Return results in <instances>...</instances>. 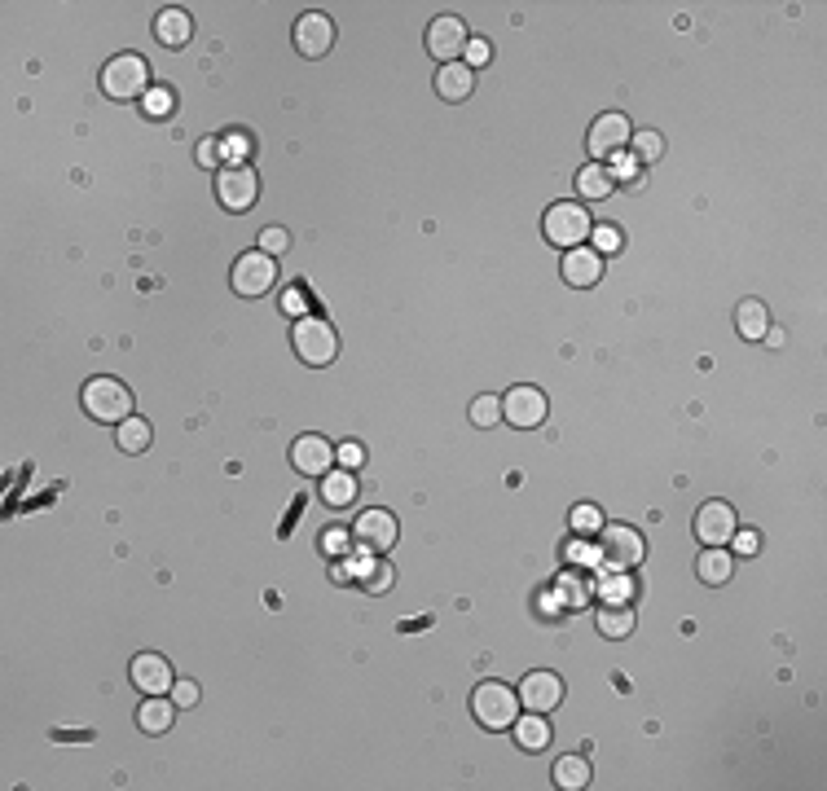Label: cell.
Wrapping results in <instances>:
<instances>
[{
  "instance_id": "1",
  "label": "cell",
  "mask_w": 827,
  "mask_h": 791,
  "mask_svg": "<svg viewBox=\"0 0 827 791\" xmlns=\"http://www.w3.org/2000/svg\"><path fill=\"white\" fill-rule=\"evenodd\" d=\"M150 88V62L141 53H115L102 66V93L110 102H141Z\"/></svg>"
},
{
  "instance_id": "2",
  "label": "cell",
  "mask_w": 827,
  "mask_h": 791,
  "mask_svg": "<svg viewBox=\"0 0 827 791\" xmlns=\"http://www.w3.org/2000/svg\"><path fill=\"white\" fill-rule=\"evenodd\" d=\"M84 414L93 418V422H124L132 418V392H128V383H119V378H110V374H97V378H88L84 383Z\"/></svg>"
},
{
  "instance_id": "3",
  "label": "cell",
  "mask_w": 827,
  "mask_h": 791,
  "mask_svg": "<svg viewBox=\"0 0 827 791\" xmlns=\"http://www.w3.org/2000/svg\"><path fill=\"white\" fill-rule=\"evenodd\" d=\"M471 717L484 730H511L515 717H520V695L506 682H480L476 695H471Z\"/></svg>"
},
{
  "instance_id": "4",
  "label": "cell",
  "mask_w": 827,
  "mask_h": 791,
  "mask_svg": "<svg viewBox=\"0 0 827 791\" xmlns=\"http://www.w3.org/2000/svg\"><path fill=\"white\" fill-rule=\"evenodd\" d=\"M291 348L304 365H330L339 356V330L326 317H300L291 326Z\"/></svg>"
},
{
  "instance_id": "5",
  "label": "cell",
  "mask_w": 827,
  "mask_h": 791,
  "mask_svg": "<svg viewBox=\"0 0 827 791\" xmlns=\"http://www.w3.org/2000/svg\"><path fill=\"white\" fill-rule=\"evenodd\" d=\"M542 229H546V242H550V247L572 251V247H586V242H590L594 220H590V211L581 207V203H555V207L546 211Z\"/></svg>"
},
{
  "instance_id": "6",
  "label": "cell",
  "mask_w": 827,
  "mask_h": 791,
  "mask_svg": "<svg viewBox=\"0 0 827 791\" xmlns=\"http://www.w3.org/2000/svg\"><path fill=\"white\" fill-rule=\"evenodd\" d=\"M273 282H278V260L264 255V251H242L234 260V273H229V286H234L238 295H247V299L269 295Z\"/></svg>"
},
{
  "instance_id": "7",
  "label": "cell",
  "mask_w": 827,
  "mask_h": 791,
  "mask_svg": "<svg viewBox=\"0 0 827 791\" xmlns=\"http://www.w3.org/2000/svg\"><path fill=\"white\" fill-rule=\"evenodd\" d=\"M550 414V400L542 387H533V383H520V387H511V392L502 396V418L511 422L515 431H533V427H542Z\"/></svg>"
},
{
  "instance_id": "8",
  "label": "cell",
  "mask_w": 827,
  "mask_h": 791,
  "mask_svg": "<svg viewBox=\"0 0 827 791\" xmlns=\"http://www.w3.org/2000/svg\"><path fill=\"white\" fill-rule=\"evenodd\" d=\"M735 528H740V519H735L731 501H718V497L704 501L696 510V519H691V532H696L700 545H731Z\"/></svg>"
},
{
  "instance_id": "9",
  "label": "cell",
  "mask_w": 827,
  "mask_h": 791,
  "mask_svg": "<svg viewBox=\"0 0 827 791\" xmlns=\"http://www.w3.org/2000/svg\"><path fill=\"white\" fill-rule=\"evenodd\" d=\"M467 22L454 18V14H440L432 18V27H427V53L440 62V66H449V62H462V53H467Z\"/></svg>"
},
{
  "instance_id": "10",
  "label": "cell",
  "mask_w": 827,
  "mask_h": 791,
  "mask_svg": "<svg viewBox=\"0 0 827 791\" xmlns=\"http://www.w3.org/2000/svg\"><path fill=\"white\" fill-rule=\"evenodd\" d=\"M599 545H603V554H608V563L621 567V572H634V567L647 559V541L638 537L634 528H625V523H603Z\"/></svg>"
},
{
  "instance_id": "11",
  "label": "cell",
  "mask_w": 827,
  "mask_h": 791,
  "mask_svg": "<svg viewBox=\"0 0 827 791\" xmlns=\"http://www.w3.org/2000/svg\"><path fill=\"white\" fill-rule=\"evenodd\" d=\"M216 198L225 211H251L260 198V176L251 167H220L216 176Z\"/></svg>"
},
{
  "instance_id": "12",
  "label": "cell",
  "mask_w": 827,
  "mask_h": 791,
  "mask_svg": "<svg viewBox=\"0 0 827 791\" xmlns=\"http://www.w3.org/2000/svg\"><path fill=\"white\" fill-rule=\"evenodd\" d=\"M630 137H634L630 115H621V110H608V115H599V119L590 124L586 146H590L594 159H612V154H621L625 146H630Z\"/></svg>"
},
{
  "instance_id": "13",
  "label": "cell",
  "mask_w": 827,
  "mask_h": 791,
  "mask_svg": "<svg viewBox=\"0 0 827 791\" xmlns=\"http://www.w3.org/2000/svg\"><path fill=\"white\" fill-rule=\"evenodd\" d=\"M291 466L308 479H322V475L335 471V444H330L326 436H317V431H308V436H300L291 444Z\"/></svg>"
},
{
  "instance_id": "14",
  "label": "cell",
  "mask_w": 827,
  "mask_h": 791,
  "mask_svg": "<svg viewBox=\"0 0 827 791\" xmlns=\"http://www.w3.org/2000/svg\"><path fill=\"white\" fill-rule=\"evenodd\" d=\"M128 677H132V686H137L141 695H168L172 682H176L172 664L163 660L159 651H141V655H132Z\"/></svg>"
},
{
  "instance_id": "15",
  "label": "cell",
  "mask_w": 827,
  "mask_h": 791,
  "mask_svg": "<svg viewBox=\"0 0 827 791\" xmlns=\"http://www.w3.org/2000/svg\"><path fill=\"white\" fill-rule=\"evenodd\" d=\"M352 537L361 541V550L388 554L396 545V537H401V523H396L392 510H366V515L357 519V528H352Z\"/></svg>"
},
{
  "instance_id": "16",
  "label": "cell",
  "mask_w": 827,
  "mask_h": 791,
  "mask_svg": "<svg viewBox=\"0 0 827 791\" xmlns=\"http://www.w3.org/2000/svg\"><path fill=\"white\" fill-rule=\"evenodd\" d=\"M520 704L528 712H555L564 704V682L555 673H546V668H537V673H528L520 682Z\"/></svg>"
},
{
  "instance_id": "17",
  "label": "cell",
  "mask_w": 827,
  "mask_h": 791,
  "mask_svg": "<svg viewBox=\"0 0 827 791\" xmlns=\"http://www.w3.org/2000/svg\"><path fill=\"white\" fill-rule=\"evenodd\" d=\"M559 273H564L568 286H577V291H590V286H599L603 277V255L594 247H572L564 251V264H559Z\"/></svg>"
},
{
  "instance_id": "18",
  "label": "cell",
  "mask_w": 827,
  "mask_h": 791,
  "mask_svg": "<svg viewBox=\"0 0 827 791\" xmlns=\"http://www.w3.org/2000/svg\"><path fill=\"white\" fill-rule=\"evenodd\" d=\"M330 44H335V22L326 14H304L295 22V49H300L304 58H326Z\"/></svg>"
},
{
  "instance_id": "19",
  "label": "cell",
  "mask_w": 827,
  "mask_h": 791,
  "mask_svg": "<svg viewBox=\"0 0 827 791\" xmlns=\"http://www.w3.org/2000/svg\"><path fill=\"white\" fill-rule=\"evenodd\" d=\"M154 36H159L163 49H185V44H190V36H194L190 9H181V5L159 9V18H154Z\"/></svg>"
},
{
  "instance_id": "20",
  "label": "cell",
  "mask_w": 827,
  "mask_h": 791,
  "mask_svg": "<svg viewBox=\"0 0 827 791\" xmlns=\"http://www.w3.org/2000/svg\"><path fill=\"white\" fill-rule=\"evenodd\" d=\"M436 93L445 97V102H467L471 93H476V71H471L467 62H449L436 71Z\"/></svg>"
},
{
  "instance_id": "21",
  "label": "cell",
  "mask_w": 827,
  "mask_h": 791,
  "mask_svg": "<svg viewBox=\"0 0 827 791\" xmlns=\"http://www.w3.org/2000/svg\"><path fill=\"white\" fill-rule=\"evenodd\" d=\"M361 497V484H357V471H330V475H322V501L330 510H348L352 501Z\"/></svg>"
},
{
  "instance_id": "22",
  "label": "cell",
  "mask_w": 827,
  "mask_h": 791,
  "mask_svg": "<svg viewBox=\"0 0 827 791\" xmlns=\"http://www.w3.org/2000/svg\"><path fill=\"white\" fill-rule=\"evenodd\" d=\"M735 330H740L748 343H762L770 330V308L762 299H740V304H735Z\"/></svg>"
},
{
  "instance_id": "23",
  "label": "cell",
  "mask_w": 827,
  "mask_h": 791,
  "mask_svg": "<svg viewBox=\"0 0 827 791\" xmlns=\"http://www.w3.org/2000/svg\"><path fill=\"white\" fill-rule=\"evenodd\" d=\"M515 748H524V752H542L550 748V721H546V712H524V717H515Z\"/></svg>"
},
{
  "instance_id": "24",
  "label": "cell",
  "mask_w": 827,
  "mask_h": 791,
  "mask_svg": "<svg viewBox=\"0 0 827 791\" xmlns=\"http://www.w3.org/2000/svg\"><path fill=\"white\" fill-rule=\"evenodd\" d=\"M731 572H735V559H731V550L726 545H704V554L696 559V576L704 585H726L731 581Z\"/></svg>"
},
{
  "instance_id": "25",
  "label": "cell",
  "mask_w": 827,
  "mask_h": 791,
  "mask_svg": "<svg viewBox=\"0 0 827 791\" xmlns=\"http://www.w3.org/2000/svg\"><path fill=\"white\" fill-rule=\"evenodd\" d=\"M172 717H176L172 695H146V704L137 708V726L146 730V734H168V730H172Z\"/></svg>"
},
{
  "instance_id": "26",
  "label": "cell",
  "mask_w": 827,
  "mask_h": 791,
  "mask_svg": "<svg viewBox=\"0 0 827 791\" xmlns=\"http://www.w3.org/2000/svg\"><path fill=\"white\" fill-rule=\"evenodd\" d=\"M594 625H599L603 638H612V642H621V638H630L634 625H638V616H634V607L630 603H608L594 616Z\"/></svg>"
},
{
  "instance_id": "27",
  "label": "cell",
  "mask_w": 827,
  "mask_h": 791,
  "mask_svg": "<svg viewBox=\"0 0 827 791\" xmlns=\"http://www.w3.org/2000/svg\"><path fill=\"white\" fill-rule=\"evenodd\" d=\"M590 778H594V770H590V761L586 756H559L555 761V770H550V783L555 787H564V791H581V787H590Z\"/></svg>"
},
{
  "instance_id": "28",
  "label": "cell",
  "mask_w": 827,
  "mask_h": 791,
  "mask_svg": "<svg viewBox=\"0 0 827 791\" xmlns=\"http://www.w3.org/2000/svg\"><path fill=\"white\" fill-rule=\"evenodd\" d=\"M150 440H154L150 422H146V418H137V414L124 418V422H119V431H115V444H119L124 453H146V449H150Z\"/></svg>"
},
{
  "instance_id": "29",
  "label": "cell",
  "mask_w": 827,
  "mask_h": 791,
  "mask_svg": "<svg viewBox=\"0 0 827 791\" xmlns=\"http://www.w3.org/2000/svg\"><path fill=\"white\" fill-rule=\"evenodd\" d=\"M577 189L590 198V203H599V198H608L612 189H616V181H612V172H608L603 163H586V167L577 172Z\"/></svg>"
},
{
  "instance_id": "30",
  "label": "cell",
  "mask_w": 827,
  "mask_h": 791,
  "mask_svg": "<svg viewBox=\"0 0 827 791\" xmlns=\"http://www.w3.org/2000/svg\"><path fill=\"white\" fill-rule=\"evenodd\" d=\"M550 594H555V603H568L572 611H577V607H586L590 585L581 581L577 572H559V576H555V589H550Z\"/></svg>"
},
{
  "instance_id": "31",
  "label": "cell",
  "mask_w": 827,
  "mask_h": 791,
  "mask_svg": "<svg viewBox=\"0 0 827 791\" xmlns=\"http://www.w3.org/2000/svg\"><path fill=\"white\" fill-rule=\"evenodd\" d=\"M568 523H572L577 537H599V532H603V510L594 506V501H581V506H572Z\"/></svg>"
},
{
  "instance_id": "32",
  "label": "cell",
  "mask_w": 827,
  "mask_h": 791,
  "mask_svg": "<svg viewBox=\"0 0 827 791\" xmlns=\"http://www.w3.org/2000/svg\"><path fill=\"white\" fill-rule=\"evenodd\" d=\"M220 159H225V167H247V159H251V137L247 132H225L220 137Z\"/></svg>"
},
{
  "instance_id": "33",
  "label": "cell",
  "mask_w": 827,
  "mask_h": 791,
  "mask_svg": "<svg viewBox=\"0 0 827 791\" xmlns=\"http://www.w3.org/2000/svg\"><path fill=\"white\" fill-rule=\"evenodd\" d=\"M630 154L634 159H643V163H652V159H660V154H665V137H660V132H634L630 137Z\"/></svg>"
},
{
  "instance_id": "34",
  "label": "cell",
  "mask_w": 827,
  "mask_h": 791,
  "mask_svg": "<svg viewBox=\"0 0 827 791\" xmlns=\"http://www.w3.org/2000/svg\"><path fill=\"white\" fill-rule=\"evenodd\" d=\"M172 106H176V97H172V88H159L154 84L146 97H141V110H146L150 119H168L172 115Z\"/></svg>"
},
{
  "instance_id": "35",
  "label": "cell",
  "mask_w": 827,
  "mask_h": 791,
  "mask_svg": "<svg viewBox=\"0 0 827 791\" xmlns=\"http://www.w3.org/2000/svg\"><path fill=\"white\" fill-rule=\"evenodd\" d=\"M498 418H502V396H476L471 400V422H476V427L489 431Z\"/></svg>"
},
{
  "instance_id": "36",
  "label": "cell",
  "mask_w": 827,
  "mask_h": 791,
  "mask_svg": "<svg viewBox=\"0 0 827 791\" xmlns=\"http://www.w3.org/2000/svg\"><path fill=\"white\" fill-rule=\"evenodd\" d=\"M260 251H264V255H273V260H278V255H286V251H291V233H286V229H278V225H269V229L260 233Z\"/></svg>"
},
{
  "instance_id": "37",
  "label": "cell",
  "mask_w": 827,
  "mask_h": 791,
  "mask_svg": "<svg viewBox=\"0 0 827 791\" xmlns=\"http://www.w3.org/2000/svg\"><path fill=\"white\" fill-rule=\"evenodd\" d=\"M489 58H493V44H489V40H484V36L467 40V53H462V62H467L471 71H480V66H489Z\"/></svg>"
},
{
  "instance_id": "38",
  "label": "cell",
  "mask_w": 827,
  "mask_h": 791,
  "mask_svg": "<svg viewBox=\"0 0 827 791\" xmlns=\"http://www.w3.org/2000/svg\"><path fill=\"white\" fill-rule=\"evenodd\" d=\"M590 242H594V251L603 255V260H608V255L621 247V233H616L612 225H594V233H590Z\"/></svg>"
},
{
  "instance_id": "39",
  "label": "cell",
  "mask_w": 827,
  "mask_h": 791,
  "mask_svg": "<svg viewBox=\"0 0 827 791\" xmlns=\"http://www.w3.org/2000/svg\"><path fill=\"white\" fill-rule=\"evenodd\" d=\"M731 550L740 554V559H753V554L762 550V537H757L753 528H735V537H731Z\"/></svg>"
},
{
  "instance_id": "40",
  "label": "cell",
  "mask_w": 827,
  "mask_h": 791,
  "mask_svg": "<svg viewBox=\"0 0 827 791\" xmlns=\"http://www.w3.org/2000/svg\"><path fill=\"white\" fill-rule=\"evenodd\" d=\"M168 695H172V704H176V708H194V704H198V686L190 682V677H176Z\"/></svg>"
},
{
  "instance_id": "41",
  "label": "cell",
  "mask_w": 827,
  "mask_h": 791,
  "mask_svg": "<svg viewBox=\"0 0 827 791\" xmlns=\"http://www.w3.org/2000/svg\"><path fill=\"white\" fill-rule=\"evenodd\" d=\"M335 462L344 466V471H357V466L366 462V449H361L357 440H348V444H339V449H335Z\"/></svg>"
},
{
  "instance_id": "42",
  "label": "cell",
  "mask_w": 827,
  "mask_h": 791,
  "mask_svg": "<svg viewBox=\"0 0 827 791\" xmlns=\"http://www.w3.org/2000/svg\"><path fill=\"white\" fill-rule=\"evenodd\" d=\"M282 313H286V317H295V321H300V317H308V295L300 291V286H295V291H286V295H282Z\"/></svg>"
},
{
  "instance_id": "43",
  "label": "cell",
  "mask_w": 827,
  "mask_h": 791,
  "mask_svg": "<svg viewBox=\"0 0 827 791\" xmlns=\"http://www.w3.org/2000/svg\"><path fill=\"white\" fill-rule=\"evenodd\" d=\"M352 545V532H344V528H326L322 532V550L326 554H339V550H348Z\"/></svg>"
},
{
  "instance_id": "44",
  "label": "cell",
  "mask_w": 827,
  "mask_h": 791,
  "mask_svg": "<svg viewBox=\"0 0 827 791\" xmlns=\"http://www.w3.org/2000/svg\"><path fill=\"white\" fill-rule=\"evenodd\" d=\"M608 172H612V181H616V176H634V172H638V159H634L630 150H621V154H612V167H608Z\"/></svg>"
},
{
  "instance_id": "45",
  "label": "cell",
  "mask_w": 827,
  "mask_h": 791,
  "mask_svg": "<svg viewBox=\"0 0 827 791\" xmlns=\"http://www.w3.org/2000/svg\"><path fill=\"white\" fill-rule=\"evenodd\" d=\"M374 572H379V576H366V589H370V594H388V589H392V567L379 563Z\"/></svg>"
},
{
  "instance_id": "46",
  "label": "cell",
  "mask_w": 827,
  "mask_h": 791,
  "mask_svg": "<svg viewBox=\"0 0 827 791\" xmlns=\"http://www.w3.org/2000/svg\"><path fill=\"white\" fill-rule=\"evenodd\" d=\"M198 163H203V167L220 163V141H203V146H198Z\"/></svg>"
},
{
  "instance_id": "47",
  "label": "cell",
  "mask_w": 827,
  "mask_h": 791,
  "mask_svg": "<svg viewBox=\"0 0 827 791\" xmlns=\"http://www.w3.org/2000/svg\"><path fill=\"white\" fill-rule=\"evenodd\" d=\"M608 598H612V603H630V581H621V576L608 581Z\"/></svg>"
},
{
  "instance_id": "48",
  "label": "cell",
  "mask_w": 827,
  "mask_h": 791,
  "mask_svg": "<svg viewBox=\"0 0 827 791\" xmlns=\"http://www.w3.org/2000/svg\"><path fill=\"white\" fill-rule=\"evenodd\" d=\"M766 343H770V348H784V343H788V334L779 330V326H770V330H766Z\"/></svg>"
}]
</instances>
